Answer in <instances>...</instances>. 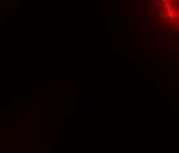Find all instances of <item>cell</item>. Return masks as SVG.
<instances>
[{"mask_svg":"<svg viewBox=\"0 0 179 153\" xmlns=\"http://www.w3.org/2000/svg\"><path fill=\"white\" fill-rule=\"evenodd\" d=\"M152 9L161 25L179 30V0H152Z\"/></svg>","mask_w":179,"mask_h":153,"instance_id":"6da1fadb","label":"cell"}]
</instances>
